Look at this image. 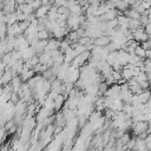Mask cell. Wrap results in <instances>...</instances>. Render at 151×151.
Instances as JSON below:
<instances>
[{
    "label": "cell",
    "instance_id": "5bb4252c",
    "mask_svg": "<svg viewBox=\"0 0 151 151\" xmlns=\"http://www.w3.org/2000/svg\"><path fill=\"white\" fill-rule=\"evenodd\" d=\"M139 85H140V87H142L143 90H147V88H150V81H149V80L140 81V83H139Z\"/></svg>",
    "mask_w": 151,
    "mask_h": 151
},
{
    "label": "cell",
    "instance_id": "8fae6325",
    "mask_svg": "<svg viewBox=\"0 0 151 151\" xmlns=\"http://www.w3.org/2000/svg\"><path fill=\"white\" fill-rule=\"evenodd\" d=\"M125 145H126L127 150L129 149H134V146H136V138H130V140Z\"/></svg>",
    "mask_w": 151,
    "mask_h": 151
},
{
    "label": "cell",
    "instance_id": "8992f818",
    "mask_svg": "<svg viewBox=\"0 0 151 151\" xmlns=\"http://www.w3.org/2000/svg\"><path fill=\"white\" fill-rule=\"evenodd\" d=\"M134 150H147V146H146V143H145V139L144 138H136V146H134Z\"/></svg>",
    "mask_w": 151,
    "mask_h": 151
},
{
    "label": "cell",
    "instance_id": "5b68a950",
    "mask_svg": "<svg viewBox=\"0 0 151 151\" xmlns=\"http://www.w3.org/2000/svg\"><path fill=\"white\" fill-rule=\"evenodd\" d=\"M51 35H52V33H50V31H47L46 28L45 29H39L37 32V37H38L39 40H47Z\"/></svg>",
    "mask_w": 151,
    "mask_h": 151
},
{
    "label": "cell",
    "instance_id": "ffe728a7",
    "mask_svg": "<svg viewBox=\"0 0 151 151\" xmlns=\"http://www.w3.org/2000/svg\"><path fill=\"white\" fill-rule=\"evenodd\" d=\"M147 18H149V21L151 22V13H149V14H147Z\"/></svg>",
    "mask_w": 151,
    "mask_h": 151
},
{
    "label": "cell",
    "instance_id": "30bf717a",
    "mask_svg": "<svg viewBox=\"0 0 151 151\" xmlns=\"http://www.w3.org/2000/svg\"><path fill=\"white\" fill-rule=\"evenodd\" d=\"M19 99H20V97H19V93L18 92H12L11 93V101H13L14 104H17L18 101H19Z\"/></svg>",
    "mask_w": 151,
    "mask_h": 151
},
{
    "label": "cell",
    "instance_id": "277c9868",
    "mask_svg": "<svg viewBox=\"0 0 151 151\" xmlns=\"http://www.w3.org/2000/svg\"><path fill=\"white\" fill-rule=\"evenodd\" d=\"M138 96H139V98H140V101H142L143 104H146V103L149 101L150 97H151V90H150V88L143 90Z\"/></svg>",
    "mask_w": 151,
    "mask_h": 151
},
{
    "label": "cell",
    "instance_id": "3957f363",
    "mask_svg": "<svg viewBox=\"0 0 151 151\" xmlns=\"http://www.w3.org/2000/svg\"><path fill=\"white\" fill-rule=\"evenodd\" d=\"M65 97L63 93H59L55 98H54V105H53V110L54 111H59L61 107H63V104L65 103Z\"/></svg>",
    "mask_w": 151,
    "mask_h": 151
},
{
    "label": "cell",
    "instance_id": "ac0fdd59",
    "mask_svg": "<svg viewBox=\"0 0 151 151\" xmlns=\"http://www.w3.org/2000/svg\"><path fill=\"white\" fill-rule=\"evenodd\" d=\"M146 79L151 83V72H146Z\"/></svg>",
    "mask_w": 151,
    "mask_h": 151
},
{
    "label": "cell",
    "instance_id": "6da1fadb",
    "mask_svg": "<svg viewBox=\"0 0 151 151\" xmlns=\"http://www.w3.org/2000/svg\"><path fill=\"white\" fill-rule=\"evenodd\" d=\"M132 35H133V39L137 40V41H139V42H143V41L149 40V34L146 33L144 26H140V27L133 29L132 31Z\"/></svg>",
    "mask_w": 151,
    "mask_h": 151
},
{
    "label": "cell",
    "instance_id": "7a4b0ae2",
    "mask_svg": "<svg viewBox=\"0 0 151 151\" xmlns=\"http://www.w3.org/2000/svg\"><path fill=\"white\" fill-rule=\"evenodd\" d=\"M110 42H111V38H110V37H107V35H105V34H103V35H100V37L96 38L93 44H94L96 46H101V47H104V46L109 45Z\"/></svg>",
    "mask_w": 151,
    "mask_h": 151
},
{
    "label": "cell",
    "instance_id": "ba28073f",
    "mask_svg": "<svg viewBox=\"0 0 151 151\" xmlns=\"http://www.w3.org/2000/svg\"><path fill=\"white\" fill-rule=\"evenodd\" d=\"M122 77H123L124 79H126V80L131 79V78L133 77V70H131V68H123V71H122Z\"/></svg>",
    "mask_w": 151,
    "mask_h": 151
},
{
    "label": "cell",
    "instance_id": "7c38bea8",
    "mask_svg": "<svg viewBox=\"0 0 151 151\" xmlns=\"http://www.w3.org/2000/svg\"><path fill=\"white\" fill-rule=\"evenodd\" d=\"M123 67H124V65H122L119 61H116V63L112 65V68H113L114 71H119V72L123 71Z\"/></svg>",
    "mask_w": 151,
    "mask_h": 151
},
{
    "label": "cell",
    "instance_id": "2e32d148",
    "mask_svg": "<svg viewBox=\"0 0 151 151\" xmlns=\"http://www.w3.org/2000/svg\"><path fill=\"white\" fill-rule=\"evenodd\" d=\"M145 50H149V48H151V46H150V42H149V40H146V41H143L142 44H140Z\"/></svg>",
    "mask_w": 151,
    "mask_h": 151
},
{
    "label": "cell",
    "instance_id": "d6986e66",
    "mask_svg": "<svg viewBox=\"0 0 151 151\" xmlns=\"http://www.w3.org/2000/svg\"><path fill=\"white\" fill-rule=\"evenodd\" d=\"M125 1H126V2H127V4L130 5V6H131V5H132V4H133V2L136 1V0H125Z\"/></svg>",
    "mask_w": 151,
    "mask_h": 151
},
{
    "label": "cell",
    "instance_id": "e0dca14e",
    "mask_svg": "<svg viewBox=\"0 0 151 151\" xmlns=\"http://www.w3.org/2000/svg\"><path fill=\"white\" fill-rule=\"evenodd\" d=\"M146 58H149V59H151V48H149V50H146Z\"/></svg>",
    "mask_w": 151,
    "mask_h": 151
},
{
    "label": "cell",
    "instance_id": "9c48e42d",
    "mask_svg": "<svg viewBox=\"0 0 151 151\" xmlns=\"http://www.w3.org/2000/svg\"><path fill=\"white\" fill-rule=\"evenodd\" d=\"M106 25H107V28H117L119 25H118V19H112V20H109L106 21Z\"/></svg>",
    "mask_w": 151,
    "mask_h": 151
},
{
    "label": "cell",
    "instance_id": "9a60e30c",
    "mask_svg": "<svg viewBox=\"0 0 151 151\" xmlns=\"http://www.w3.org/2000/svg\"><path fill=\"white\" fill-rule=\"evenodd\" d=\"M145 143H146L147 149H151V133H149V134L145 137Z\"/></svg>",
    "mask_w": 151,
    "mask_h": 151
},
{
    "label": "cell",
    "instance_id": "4fadbf2b",
    "mask_svg": "<svg viewBox=\"0 0 151 151\" xmlns=\"http://www.w3.org/2000/svg\"><path fill=\"white\" fill-rule=\"evenodd\" d=\"M111 76L114 78L116 81H118V80L122 78V72H119V71H114V70H113L112 73H111Z\"/></svg>",
    "mask_w": 151,
    "mask_h": 151
},
{
    "label": "cell",
    "instance_id": "44dd1931",
    "mask_svg": "<svg viewBox=\"0 0 151 151\" xmlns=\"http://www.w3.org/2000/svg\"><path fill=\"white\" fill-rule=\"evenodd\" d=\"M149 42H150V46H151V39H149Z\"/></svg>",
    "mask_w": 151,
    "mask_h": 151
},
{
    "label": "cell",
    "instance_id": "52a82bcc",
    "mask_svg": "<svg viewBox=\"0 0 151 151\" xmlns=\"http://www.w3.org/2000/svg\"><path fill=\"white\" fill-rule=\"evenodd\" d=\"M134 54L138 55L140 59H145L146 58V50L142 45H137L134 48Z\"/></svg>",
    "mask_w": 151,
    "mask_h": 151
}]
</instances>
